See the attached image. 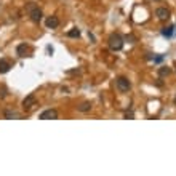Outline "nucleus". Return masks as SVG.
Returning <instances> with one entry per match:
<instances>
[{
	"label": "nucleus",
	"instance_id": "nucleus-1",
	"mask_svg": "<svg viewBox=\"0 0 176 176\" xmlns=\"http://www.w3.org/2000/svg\"><path fill=\"white\" fill-rule=\"evenodd\" d=\"M107 45L112 51H120L123 48V38H122L120 34H111L109 38H107Z\"/></svg>",
	"mask_w": 176,
	"mask_h": 176
},
{
	"label": "nucleus",
	"instance_id": "nucleus-2",
	"mask_svg": "<svg viewBox=\"0 0 176 176\" xmlns=\"http://www.w3.org/2000/svg\"><path fill=\"white\" fill-rule=\"evenodd\" d=\"M115 85H117V88H118L122 93H127V91H130V88H131V82H130L127 77H117Z\"/></svg>",
	"mask_w": 176,
	"mask_h": 176
},
{
	"label": "nucleus",
	"instance_id": "nucleus-3",
	"mask_svg": "<svg viewBox=\"0 0 176 176\" xmlns=\"http://www.w3.org/2000/svg\"><path fill=\"white\" fill-rule=\"evenodd\" d=\"M29 16H31V19L34 23H40V21H42V10H40L38 7H35V5H31Z\"/></svg>",
	"mask_w": 176,
	"mask_h": 176
},
{
	"label": "nucleus",
	"instance_id": "nucleus-4",
	"mask_svg": "<svg viewBox=\"0 0 176 176\" xmlns=\"http://www.w3.org/2000/svg\"><path fill=\"white\" fill-rule=\"evenodd\" d=\"M38 118L40 120H55V118H58V111L56 109H47L38 115Z\"/></svg>",
	"mask_w": 176,
	"mask_h": 176
},
{
	"label": "nucleus",
	"instance_id": "nucleus-5",
	"mask_svg": "<svg viewBox=\"0 0 176 176\" xmlns=\"http://www.w3.org/2000/svg\"><path fill=\"white\" fill-rule=\"evenodd\" d=\"M155 16H157L160 21H167V19L170 18V11H168L167 8H163V7H160V8L155 10Z\"/></svg>",
	"mask_w": 176,
	"mask_h": 176
},
{
	"label": "nucleus",
	"instance_id": "nucleus-6",
	"mask_svg": "<svg viewBox=\"0 0 176 176\" xmlns=\"http://www.w3.org/2000/svg\"><path fill=\"white\" fill-rule=\"evenodd\" d=\"M35 103H37L35 96H34V94H29V96L23 101V107H24V109H31L32 106H35Z\"/></svg>",
	"mask_w": 176,
	"mask_h": 176
},
{
	"label": "nucleus",
	"instance_id": "nucleus-7",
	"mask_svg": "<svg viewBox=\"0 0 176 176\" xmlns=\"http://www.w3.org/2000/svg\"><path fill=\"white\" fill-rule=\"evenodd\" d=\"M58 26H59V19H58L56 16L47 18V28H48V29H56Z\"/></svg>",
	"mask_w": 176,
	"mask_h": 176
},
{
	"label": "nucleus",
	"instance_id": "nucleus-8",
	"mask_svg": "<svg viewBox=\"0 0 176 176\" xmlns=\"http://www.w3.org/2000/svg\"><path fill=\"white\" fill-rule=\"evenodd\" d=\"M11 69V63L7 59H0V74H7Z\"/></svg>",
	"mask_w": 176,
	"mask_h": 176
},
{
	"label": "nucleus",
	"instance_id": "nucleus-9",
	"mask_svg": "<svg viewBox=\"0 0 176 176\" xmlns=\"http://www.w3.org/2000/svg\"><path fill=\"white\" fill-rule=\"evenodd\" d=\"M28 51H29V47L26 45V43H19V45L16 47V53H18V56H21V58H24Z\"/></svg>",
	"mask_w": 176,
	"mask_h": 176
},
{
	"label": "nucleus",
	"instance_id": "nucleus-10",
	"mask_svg": "<svg viewBox=\"0 0 176 176\" xmlns=\"http://www.w3.org/2000/svg\"><path fill=\"white\" fill-rule=\"evenodd\" d=\"M78 112H90L91 111V103H88V101H85V103H82L78 107Z\"/></svg>",
	"mask_w": 176,
	"mask_h": 176
},
{
	"label": "nucleus",
	"instance_id": "nucleus-11",
	"mask_svg": "<svg viewBox=\"0 0 176 176\" xmlns=\"http://www.w3.org/2000/svg\"><path fill=\"white\" fill-rule=\"evenodd\" d=\"M173 31H174L173 26H167V28L162 29V35H163V37H171L173 35Z\"/></svg>",
	"mask_w": 176,
	"mask_h": 176
},
{
	"label": "nucleus",
	"instance_id": "nucleus-12",
	"mask_svg": "<svg viewBox=\"0 0 176 176\" xmlns=\"http://www.w3.org/2000/svg\"><path fill=\"white\" fill-rule=\"evenodd\" d=\"M170 72H171V69H170V67H167V66H162L160 69H158V75H160V77H165V75H168Z\"/></svg>",
	"mask_w": 176,
	"mask_h": 176
},
{
	"label": "nucleus",
	"instance_id": "nucleus-13",
	"mask_svg": "<svg viewBox=\"0 0 176 176\" xmlns=\"http://www.w3.org/2000/svg\"><path fill=\"white\" fill-rule=\"evenodd\" d=\"M67 37H71V38H78V37H80V31H78L77 28H74V29H71L69 32H67Z\"/></svg>",
	"mask_w": 176,
	"mask_h": 176
},
{
	"label": "nucleus",
	"instance_id": "nucleus-14",
	"mask_svg": "<svg viewBox=\"0 0 176 176\" xmlns=\"http://www.w3.org/2000/svg\"><path fill=\"white\" fill-rule=\"evenodd\" d=\"M5 118H19V114L15 111H5Z\"/></svg>",
	"mask_w": 176,
	"mask_h": 176
},
{
	"label": "nucleus",
	"instance_id": "nucleus-15",
	"mask_svg": "<svg viewBox=\"0 0 176 176\" xmlns=\"http://www.w3.org/2000/svg\"><path fill=\"white\" fill-rule=\"evenodd\" d=\"M125 118H133V112H127L125 114Z\"/></svg>",
	"mask_w": 176,
	"mask_h": 176
},
{
	"label": "nucleus",
	"instance_id": "nucleus-16",
	"mask_svg": "<svg viewBox=\"0 0 176 176\" xmlns=\"http://www.w3.org/2000/svg\"><path fill=\"white\" fill-rule=\"evenodd\" d=\"M162 59H163V56H157V58H155V59H154V61H155V63H160V61H162Z\"/></svg>",
	"mask_w": 176,
	"mask_h": 176
},
{
	"label": "nucleus",
	"instance_id": "nucleus-17",
	"mask_svg": "<svg viewBox=\"0 0 176 176\" xmlns=\"http://www.w3.org/2000/svg\"><path fill=\"white\" fill-rule=\"evenodd\" d=\"M3 96H5V90L2 88V91H0V98H3Z\"/></svg>",
	"mask_w": 176,
	"mask_h": 176
},
{
	"label": "nucleus",
	"instance_id": "nucleus-18",
	"mask_svg": "<svg viewBox=\"0 0 176 176\" xmlns=\"http://www.w3.org/2000/svg\"><path fill=\"white\" fill-rule=\"evenodd\" d=\"M174 104H176V98H174Z\"/></svg>",
	"mask_w": 176,
	"mask_h": 176
}]
</instances>
